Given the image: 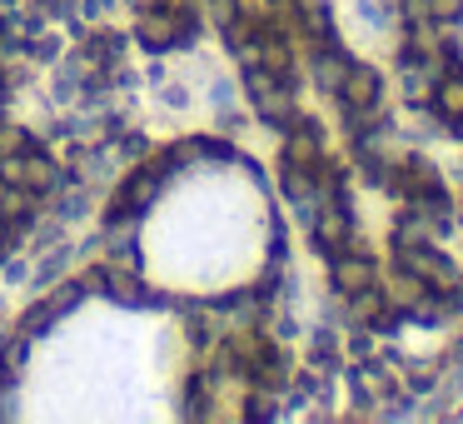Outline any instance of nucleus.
<instances>
[{
	"label": "nucleus",
	"instance_id": "1",
	"mask_svg": "<svg viewBox=\"0 0 463 424\" xmlns=\"http://www.w3.org/2000/svg\"><path fill=\"white\" fill-rule=\"evenodd\" d=\"M205 414L190 305L100 255L31 300L0 339V419H184Z\"/></svg>",
	"mask_w": 463,
	"mask_h": 424
},
{
	"label": "nucleus",
	"instance_id": "2",
	"mask_svg": "<svg viewBox=\"0 0 463 424\" xmlns=\"http://www.w3.org/2000/svg\"><path fill=\"white\" fill-rule=\"evenodd\" d=\"M105 260L174 305H225L274 265L270 185L225 140H174L115 185L100 220Z\"/></svg>",
	"mask_w": 463,
	"mask_h": 424
},
{
	"label": "nucleus",
	"instance_id": "3",
	"mask_svg": "<svg viewBox=\"0 0 463 424\" xmlns=\"http://www.w3.org/2000/svg\"><path fill=\"white\" fill-rule=\"evenodd\" d=\"M50 195V155L11 110V86L0 70V255L31 230L35 210Z\"/></svg>",
	"mask_w": 463,
	"mask_h": 424
}]
</instances>
